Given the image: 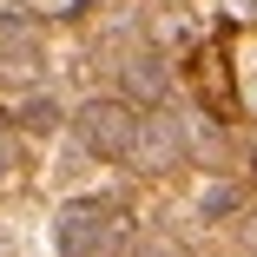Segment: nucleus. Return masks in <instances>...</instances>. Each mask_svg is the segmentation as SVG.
I'll list each match as a JSON object with an SVG mask.
<instances>
[{
    "mask_svg": "<svg viewBox=\"0 0 257 257\" xmlns=\"http://www.w3.org/2000/svg\"><path fill=\"white\" fill-rule=\"evenodd\" d=\"M125 257H178V244L159 231H139V237H125Z\"/></svg>",
    "mask_w": 257,
    "mask_h": 257,
    "instance_id": "7",
    "label": "nucleus"
},
{
    "mask_svg": "<svg viewBox=\"0 0 257 257\" xmlns=\"http://www.w3.org/2000/svg\"><path fill=\"white\" fill-rule=\"evenodd\" d=\"M119 99H125V106H132V99H165V86H172V66L159 60V53H132L125 66H119Z\"/></svg>",
    "mask_w": 257,
    "mask_h": 257,
    "instance_id": "4",
    "label": "nucleus"
},
{
    "mask_svg": "<svg viewBox=\"0 0 257 257\" xmlns=\"http://www.w3.org/2000/svg\"><path fill=\"white\" fill-rule=\"evenodd\" d=\"M14 7H27V14H79L86 0H14Z\"/></svg>",
    "mask_w": 257,
    "mask_h": 257,
    "instance_id": "9",
    "label": "nucleus"
},
{
    "mask_svg": "<svg viewBox=\"0 0 257 257\" xmlns=\"http://www.w3.org/2000/svg\"><path fill=\"white\" fill-rule=\"evenodd\" d=\"M119 231H125V211H119V198H73V204H60V224H53V244H60V257H106L112 244H119Z\"/></svg>",
    "mask_w": 257,
    "mask_h": 257,
    "instance_id": "1",
    "label": "nucleus"
},
{
    "mask_svg": "<svg viewBox=\"0 0 257 257\" xmlns=\"http://www.w3.org/2000/svg\"><path fill=\"white\" fill-rule=\"evenodd\" d=\"M14 119H20V132H53V125H60V106H53L46 92H33V99L14 106Z\"/></svg>",
    "mask_w": 257,
    "mask_h": 257,
    "instance_id": "6",
    "label": "nucleus"
},
{
    "mask_svg": "<svg viewBox=\"0 0 257 257\" xmlns=\"http://www.w3.org/2000/svg\"><path fill=\"white\" fill-rule=\"evenodd\" d=\"M132 132H139V112L125 99H86L73 112V139L86 159H125L132 152Z\"/></svg>",
    "mask_w": 257,
    "mask_h": 257,
    "instance_id": "2",
    "label": "nucleus"
},
{
    "mask_svg": "<svg viewBox=\"0 0 257 257\" xmlns=\"http://www.w3.org/2000/svg\"><path fill=\"white\" fill-rule=\"evenodd\" d=\"M14 159H20V139H14V125H7V119H0V178L14 172Z\"/></svg>",
    "mask_w": 257,
    "mask_h": 257,
    "instance_id": "10",
    "label": "nucleus"
},
{
    "mask_svg": "<svg viewBox=\"0 0 257 257\" xmlns=\"http://www.w3.org/2000/svg\"><path fill=\"white\" fill-rule=\"evenodd\" d=\"M185 152H191L185 119H172V112H145V119H139V132H132V152H125V159H132L139 172H172Z\"/></svg>",
    "mask_w": 257,
    "mask_h": 257,
    "instance_id": "3",
    "label": "nucleus"
},
{
    "mask_svg": "<svg viewBox=\"0 0 257 257\" xmlns=\"http://www.w3.org/2000/svg\"><path fill=\"white\" fill-rule=\"evenodd\" d=\"M237 237H244V250H257V211H250V218L237 224Z\"/></svg>",
    "mask_w": 257,
    "mask_h": 257,
    "instance_id": "11",
    "label": "nucleus"
},
{
    "mask_svg": "<svg viewBox=\"0 0 257 257\" xmlns=\"http://www.w3.org/2000/svg\"><path fill=\"white\" fill-rule=\"evenodd\" d=\"M237 204H244V191H237V185H211L198 211H204V218H224V211H237Z\"/></svg>",
    "mask_w": 257,
    "mask_h": 257,
    "instance_id": "8",
    "label": "nucleus"
},
{
    "mask_svg": "<svg viewBox=\"0 0 257 257\" xmlns=\"http://www.w3.org/2000/svg\"><path fill=\"white\" fill-rule=\"evenodd\" d=\"M185 73H191V86H198V99H204V106H211L218 119H231V86L218 79V46H204V53H198Z\"/></svg>",
    "mask_w": 257,
    "mask_h": 257,
    "instance_id": "5",
    "label": "nucleus"
},
{
    "mask_svg": "<svg viewBox=\"0 0 257 257\" xmlns=\"http://www.w3.org/2000/svg\"><path fill=\"white\" fill-rule=\"evenodd\" d=\"M0 20H7V0H0Z\"/></svg>",
    "mask_w": 257,
    "mask_h": 257,
    "instance_id": "12",
    "label": "nucleus"
}]
</instances>
